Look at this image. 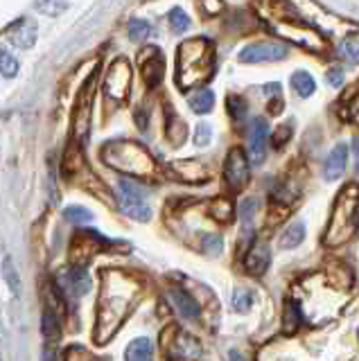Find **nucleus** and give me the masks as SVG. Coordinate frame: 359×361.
Instances as JSON below:
<instances>
[{
	"mask_svg": "<svg viewBox=\"0 0 359 361\" xmlns=\"http://www.w3.org/2000/svg\"><path fill=\"white\" fill-rule=\"evenodd\" d=\"M134 291H136L134 282L127 276L118 274V271H107L102 276V291H100V305H97V327H95L97 343H107L109 336L118 330V325L127 314Z\"/></svg>",
	"mask_w": 359,
	"mask_h": 361,
	"instance_id": "f257e3e1",
	"label": "nucleus"
},
{
	"mask_svg": "<svg viewBox=\"0 0 359 361\" xmlns=\"http://www.w3.org/2000/svg\"><path fill=\"white\" fill-rule=\"evenodd\" d=\"M258 14L278 37H285L296 45H303L307 50L319 52L325 45L323 39L316 34L312 28H307L296 16V10L287 0H256Z\"/></svg>",
	"mask_w": 359,
	"mask_h": 361,
	"instance_id": "f03ea898",
	"label": "nucleus"
},
{
	"mask_svg": "<svg viewBox=\"0 0 359 361\" xmlns=\"http://www.w3.org/2000/svg\"><path fill=\"white\" fill-rule=\"evenodd\" d=\"M215 72V45L208 39L194 37L178 45L176 50V86L190 90L203 86Z\"/></svg>",
	"mask_w": 359,
	"mask_h": 361,
	"instance_id": "7ed1b4c3",
	"label": "nucleus"
},
{
	"mask_svg": "<svg viewBox=\"0 0 359 361\" xmlns=\"http://www.w3.org/2000/svg\"><path fill=\"white\" fill-rule=\"evenodd\" d=\"M359 224V183H346L334 199L332 215L325 228L323 244L330 249L353 240Z\"/></svg>",
	"mask_w": 359,
	"mask_h": 361,
	"instance_id": "20e7f679",
	"label": "nucleus"
},
{
	"mask_svg": "<svg viewBox=\"0 0 359 361\" xmlns=\"http://www.w3.org/2000/svg\"><path fill=\"white\" fill-rule=\"evenodd\" d=\"M102 161L111 169L127 176H152L156 172V161L136 141H111L102 147Z\"/></svg>",
	"mask_w": 359,
	"mask_h": 361,
	"instance_id": "39448f33",
	"label": "nucleus"
},
{
	"mask_svg": "<svg viewBox=\"0 0 359 361\" xmlns=\"http://www.w3.org/2000/svg\"><path fill=\"white\" fill-rule=\"evenodd\" d=\"M132 79H134L132 63L125 56H120V59L109 65L107 75H104V95L118 104L127 102L129 93H132Z\"/></svg>",
	"mask_w": 359,
	"mask_h": 361,
	"instance_id": "423d86ee",
	"label": "nucleus"
},
{
	"mask_svg": "<svg viewBox=\"0 0 359 361\" xmlns=\"http://www.w3.org/2000/svg\"><path fill=\"white\" fill-rule=\"evenodd\" d=\"M118 203H120L122 212L136 221H150L152 217V208L147 206L143 190L134 183V180L122 178L118 183Z\"/></svg>",
	"mask_w": 359,
	"mask_h": 361,
	"instance_id": "0eeeda50",
	"label": "nucleus"
},
{
	"mask_svg": "<svg viewBox=\"0 0 359 361\" xmlns=\"http://www.w3.org/2000/svg\"><path fill=\"white\" fill-rule=\"evenodd\" d=\"M93 81L91 77L84 84V88L77 95V106H75V118H72V136L75 143L84 145L88 138V129H91V111H93Z\"/></svg>",
	"mask_w": 359,
	"mask_h": 361,
	"instance_id": "6e6552de",
	"label": "nucleus"
},
{
	"mask_svg": "<svg viewBox=\"0 0 359 361\" xmlns=\"http://www.w3.org/2000/svg\"><path fill=\"white\" fill-rule=\"evenodd\" d=\"M251 176V167L247 161V154H244L242 147H233L226 156L224 163V180L231 192H242L249 183Z\"/></svg>",
	"mask_w": 359,
	"mask_h": 361,
	"instance_id": "1a4fd4ad",
	"label": "nucleus"
},
{
	"mask_svg": "<svg viewBox=\"0 0 359 361\" xmlns=\"http://www.w3.org/2000/svg\"><path fill=\"white\" fill-rule=\"evenodd\" d=\"M287 56V50L280 43H271V41H258V43L247 45L240 52L242 63H269V61H280Z\"/></svg>",
	"mask_w": 359,
	"mask_h": 361,
	"instance_id": "9d476101",
	"label": "nucleus"
},
{
	"mask_svg": "<svg viewBox=\"0 0 359 361\" xmlns=\"http://www.w3.org/2000/svg\"><path fill=\"white\" fill-rule=\"evenodd\" d=\"M267 136H269L267 120L256 118L249 125V154L253 163H263L265 149H267Z\"/></svg>",
	"mask_w": 359,
	"mask_h": 361,
	"instance_id": "9b49d317",
	"label": "nucleus"
},
{
	"mask_svg": "<svg viewBox=\"0 0 359 361\" xmlns=\"http://www.w3.org/2000/svg\"><path fill=\"white\" fill-rule=\"evenodd\" d=\"M141 65H143V77L147 81V86H158L163 79V56L158 52V48H145V54L141 56Z\"/></svg>",
	"mask_w": 359,
	"mask_h": 361,
	"instance_id": "f8f14e48",
	"label": "nucleus"
},
{
	"mask_svg": "<svg viewBox=\"0 0 359 361\" xmlns=\"http://www.w3.org/2000/svg\"><path fill=\"white\" fill-rule=\"evenodd\" d=\"M37 34H39L37 23L32 19H21L10 30V41L16 48H21V50H30V48L37 43Z\"/></svg>",
	"mask_w": 359,
	"mask_h": 361,
	"instance_id": "ddd939ff",
	"label": "nucleus"
},
{
	"mask_svg": "<svg viewBox=\"0 0 359 361\" xmlns=\"http://www.w3.org/2000/svg\"><path fill=\"white\" fill-rule=\"evenodd\" d=\"M269 262H271V253H269L267 244H253L247 258H244V267L251 276H263L269 269Z\"/></svg>",
	"mask_w": 359,
	"mask_h": 361,
	"instance_id": "4468645a",
	"label": "nucleus"
},
{
	"mask_svg": "<svg viewBox=\"0 0 359 361\" xmlns=\"http://www.w3.org/2000/svg\"><path fill=\"white\" fill-rule=\"evenodd\" d=\"M348 165V147L344 143H339L334 149L328 154L325 158V165H323V176L328 180H334L344 174V169Z\"/></svg>",
	"mask_w": 359,
	"mask_h": 361,
	"instance_id": "2eb2a0df",
	"label": "nucleus"
},
{
	"mask_svg": "<svg viewBox=\"0 0 359 361\" xmlns=\"http://www.w3.org/2000/svg\"><path fill=\"white\" fill-rule=\"evenodd\" d=\"M172 172H174L178 178L187 180V183H201V180L208 178L206 165H203V163H199V161H192V158L172 163Z\"/></svg>",
	"mask_w": 359,
	"mask_h": 361,
	"instance_id": "dca6fc26",
	"label": "nucleus"
},
{
	"mask_svg": "<svg viewBox=\"0 0 359 361\" xmlns=\"http://www.w3.org/2000/svg\"><path fill=\"white\" fill-rule=\"evenodd\" d=\"M170 298H172L174 307L178 309V314H181L183 318H187V321H197V318L201 316L199 302L194 300L187 291H183V289H170Z\"/></svg>",
	"mask_w": 359,
	"mask_h": 361,
	"instance_id": "f3484780",
	"label": "nucleus"
},
{
	"mask_svg": "<svg viewBox=\"0 0 359 361\" xmlns=\"http://www.w3.org/2000/svg\"><path fill=\"white\" fill-rule=\"evenodd\" d=\"M337 56L350 65H359V32H350L337 45Z\"/></svg>",
	"mask_w": 359,
	"mask_h": 361,
	"instance_id": "a211bd4d",
	"label": "nucleus"
},
{
	"mask_svg": "<svg viewBox=\"0 0 359 361\" xmlns=\"http://www.w3.org/2000/svg\"><path fill=\"white\" fill-rule=\"evenodd\" d=\"M66 287L75 296H84V293L91 291V276L86 274L84 267H75L66 276Z\"/></svg>",
	"mask_w": 359,
	"mask_h": 361,
	"instance_id": "6ab92c4d",
	"label": "nucleus"
},
{
	"mask_svg": "<svg viewBox=\"0 0 359 361\" xmlns=\"http://www.w3.org/2000/svg\"><path fill=\"white\" fill-rule=\"evenodd\" d=\"M154 357V343L141 336V339H134L127 348V361H152Z\"/></svg>",
	"mask_w": 359,
	"mask_h": 361,
	"instance_id": "aec40b11",
	"label": "nucleus"
},
{
	"mask_svg": "<svg viewBox=\"0 0 359 361\" xmlns=\"http://www.w3.org/2000/svg\"><path fill=\"white\" fill-rule=\"evenodd\" d=\"M341 104H344V106H341V116H344L348 122H355V125H359V79H357V84L344 95Z\"/></svg>",
	"mask_w": 359,
	"mask_h": 361,
	"instance_id": "412c9836",
	"label": "nucleus"
},
{
	"mask_svg": "<svg viewBox=\"0 0 359 361\" xmlns=\"http://www.w3.org/2000/svg\"><path fill=\"white\" fill-rule=\"evenodd\" d=\"M210 217H213L215 221H219V224H231L233 217H235V208L233 203L226 199V196H217V199L210 201Z\"/></svg>",
	"mask_w": 359,
	"mask_h": 361,
	"instance_id": "4be33fe9",
	"label": "nucleus"
},
{
	"mask_svg": "<svg viewBox=\"0 0 359 361\" xmlns=\"http://www.w3.org/2000/svg\"><path fill=\"white\" fill-rule=\"evenodd\" d=\"M215 106V93L210 88H199L197 93L190 97V109L199 116H206V113L213 111Z\"/></svg>",
	"mask_w": 359,
	"mask_h": 361,
	"instance_id": "5701e85b",
	"label": "nucleus"
},
{
	"mask_svg": "<svg viewBox=\"0 0 359 361\" xmlns=\"http://www.w3.org/2000/svg\"><path fill=\"white\" fill-rule=\"evenodd\" d=\"M291 88L298 97H309V95H314L316 81H314L312 75H309V72L298 70V72H294L291 75Z\"/></svg>",
	"mask_w": 359,
	"mask_h": 361,
	"instance_id": "b1692460",
	"label": "nucleus"
},
{
	"mask_svg": "<svg viewBox=\"0 0 359 361\" xmlns=\"http://www.w3.org/2000/svg\"><path fill=\"white\" fill-rule=\"evenodd\" d=\"M303 240H305V226L300 221H294L280 235V249H296Z\"/></svg>",
	"mask_w": 359,
	"mask_h": 361,
	"instance_id": "393cba45",
	"label": "nucleus"
},
{
	"mask_svg": "<svg viewBox=\"0 0 359 361\" xmlns=\"http://www.w3.org/2000/svg\"><path fill=\"white\" fill-rule=\"evenodd\" d=\"M41 330H43V336L48 343L59 339V318L52 314V309H45L43 321H41Z\"/></svg>",
	"mask_w": 359,
	"mask_h": 361,
	"instance_id": "a878e982",
	"label": "nucleus"
},
{
	"mask_svg": "<svg viewBox=\"0 0 359 361\" xmlns=\"http://www.w3.org/2000/svg\"><path fill=\"white\" fill-rule=\"evenodd\" d=\"M152 37V25L143 19H132L129 21V39L141 43V41L150 39Z\"/></svg>",
	"mask_w": 359,
	"mask_h": 361,
	"instance_id": "bb28decb",
	"label": "nucleus"
},
{
	"mask_svg": "<svg viewBox=\"0 0 359 361\" xmlns=\"http://www.w3.org/2000/svg\"><path fill=\"white\" fill-rule=\"evenodd\" d=\"M19 68L21 65H19V61H16V56L0 48V75L12 79V77L19 75Z\"/></svg>",
	"mask_w": 359,
	"mask_h": 361,
	"instance_id": "cd10ccee",
	"label": "nucleus"
},
{
	"mask_svg": "<svg viewBox=\"0 0 359 361\" xmlns=\"http://www.w3.org/2000/svg\"><path fill=\"white\" fill-rule=\"evenodd\" d=\"M37 10L45 16H59L68 10V3L66 0H37Z\"/></svg>",
	"mask_w": 359,
	"mask_h": 361,
	"instance_id": "c85d7f7f",
	"label": "nucleus"
},
{
	"mask_svg": "<svg viewBox=\"0 0 359 361\" xmlns=\"http://www.w3.org/2000/svg\"><path fill=\"white\" fill-rule=\"evenodd\" d=\"M63 217L72 221V224H88V221L93 219V212L86 210L84 206H70V208L63 210Z\"/></svg>",
	"mask_w": 359,
	"mask_h": 361,
	"instance_id": "c756f323",
	"label": "nucleus"
},
{
	"mask_svg": "<svg viewBox=\"0 0 359 361\" xmlns=\"http://www.w3.org/2000/svg\"><path fill=\"white\" fill-rule=\"evenodd\" d=\"M226 109H228V113H231V118L235 122H240L244 116H247V102H244L240 95H231V97H228V100H226Z\"/></svg>",
	"mask_w": 359,
	"mask_h": 361,
	"instance_id": "7c9ffc66",
	"label": "nucleus"
},
{
	"mask_svg": "<svg viewBox=\"0 0 359 361\" xmlns=\"http://www.w3.org/2000/svg\"><path fill=\"white\" fill-rule=\"evenodd\" d=\"M170 25H172L174 32H185L187 28H190V19H187V14L183 10L174 7V10L170 12Z\"/></svg>",
	"mask_w": 359,
	"mask_h": 361,
	"instance_id": "2f4dec72",
	"label": "nucleus"
},
{
	"mask_svg": "<svg viewBox=\"0 0 359 361\" xmlns=\"http://www.w3.org/2000/svg\"><path fill=\"white\" fill-rule=\"evenodd\" d=\"M167 136L172 138V143H174V145H178V143H181L183 138L187 136V127H185L183 122L174 116V120H170V122H167Z\"/></svg>",
	"mask_w": 359,
	"mask_h": 361,
	"instance_id": "473e14b6",
	"label": "nucleus"
},
{
	"mask_svg": "<svg viewBox=\"0 0 359 361\" xmlns=\"http://www.w3.org/2000/svg\"><path fill=\"white\" fill-rule=\"evenodd\" d=\"M291 131H294V125L291 122H285V127H278L276 129V134H274V138H271V145L276 147V149H280V147H285L289 143V138H291Z\"/></svg>",
	"mask_w": 359,
	"mask_h": 361,
	"instance_id": "72a5a7b5",
	"label": "nucleus"
},
{
	"mask_svg": "<svg viewBox=\"0 0 359 361\" xmlns=\"http://www.w3.org/2000/svg\"><path fill=\"white\" fill-rule=\"evenodd\" d=\"M201 246H203V251L210 253V256H219L222 249H224V242H222V237L219 235H203Z\"/></svg>",
	"mask_w": 359,
	"mask_h": 361,
	"instance_id": "f704fd0d",
	"label": "nucleus"
},
{
	"mask_svg": "<svg viewBox=\"0 0 359 361\" xmlns=\"http://www.w3.org/2000/svg\"><path fill=\"white\" fill-rule=\"evenodd\" d=\"M5 278H7V282H10V289L12 293H19V276H16V269L12 265V258H5Z\"/></svg>",
	"mask_w": 359,
	"mask_h": 361,
	"instance_id": "c9c22d12",
	"label": "nucleus"
},
{
	"mask_svg": "<svg viewBox=\"0 0 359 361\" xmlns=\"http://www.w3.org/2000/svg\"><path fill=\"white\" fill-rule=\"evenodd\" d=\"M251 302H253V296H251V291H235V296H233V307L238 309V311H247L251 307Z\"/></svg>",
	"mask_w": 359,
	"mask_h": 361,
	"instance_id": "e433bc0d",
	"label": "nucleus"
},
{
	"mask_svg": "<svg viewBox=\"0 0 359 361\" xmlns=\"http://www.w3.org/2000/svg\"><path fill=\"white\" fill-rule=\"evenodd\" d=\"M210 136H213L210 127L206 125V122H199L197 129H194V143H197L199 147H206L210 143Z\"/></svg>",
	"mask_w": 359,
	"mask_h": 361,
	"instance_id": "4c0bfd02",
	"label": "nucleus"
},
{
	"mask_svg": "<svg viewBox=\"0 0 359 361\" xmlns=\"http://www.w3.org/2000/svg\"><path fill=\"white\" fill-rule=\"evenodd\" d=\"M325 79H328L330 86L337 88V86L344 84V70H341V68H330L328 75H325Z\"/></svg>",
	"mask_w": 359,
	"mask_h": 361,
	"instance_id": "58836bf2",
	"label": "nucleus"
},
{
	"mask_svg": "<svg viewBox=\"0 0 359 361\" xmlns=\"http://www.w3.org/2000/svg\"><path fill=\"white\" fill-rule=\"evenodd\" d=\"M201 5H203V10H206L208 14H219L224 10L222 0H201Z\"/></svg>",
	"mask_w": 359,
	"mask_h": 361,
	"instance_id": "ea45409f",
	"label": "nucleus"
},
{
	"mask_svg": "<svg viewBox=\"0 0 359 361\" xmlns=\"http://www.w3.org/2000/svg\"><path fill=\"white\" fill-rule=\"evenodd\" d=\"M228 359H231V361H247V359H244L242 355H240V352H231V355H228Z\"/></svg>",
	"mask_w": 359,
	"mask_h": 361,
	"instance_id": "a19ab883",
	"label": "nucleus"
},
{
	"mask_svg": "<svg viewBox=\"0 0 359 361\" xmlns=\"http://www.w3.org/2000/svg\"><path fill=\"white\" fill-rule=\"evenodd\" d=\"M353 149H355L357 158H359V138H355V143H353ZM357 172H359V161H357Z\"/></svg>",
	"mask_w": 359,
	"mask_h": 361,
	"instance_id": "79ce46f5",
	"label": "nucleus"
}]
</instances>
